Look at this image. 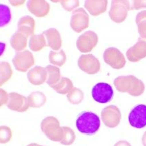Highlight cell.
Wrapping results in <instances>:
<instances>
[{
    "label": "cell",
    "instance_id": "1",
    "mask_svg": "<svg viewBox=\"0 0 146 146\" xmlns=\"http://www.w3.org/2000/svg\"><path fill=\"white\" fill-rule=\"evenodd\" d=\"M76 126L80 133L87 135H93L100 127L99 116L91 111H84L78 116Z\"/></svg>",
    "mask_w": 146,
    "mask_h": 146
},
{
    "label": "cell",
    "instance_id": "3",
    "mask_svg": "<svg viewBox=\"0 0 146 146\" xmlns=\"http://www.w3.org/2000/svg\"><path fill=\"white\" fill-rule=\"evenodd\" d=\"M128 121L134 128H143L146 126V105H137L130 111Z\"/></svg>",
    "mask_w": 146,
    "mask_h": 146
},
{
    "label": "cell",
    "instance_id": "4",
    "mask_svg": "<svg viewBox=\"0 0 146 146\" xmlns=\"http://www.w3.org/2000/svg\"><path fill=\"white\" fill-rule=\"evenodd\" d=\"M1 8V27L7 25L11 19V13L8 6L3 4L0 5Z\"/></svg>",
    "mask_w": 146,
    "mask_h": 146
},
{
    "label": "cell",
    "instance_id": "2",
    "mask_svg": "<svg viewBox=\"0 0 146 146\" xmlns=\"http://www.w3.org/2000/svg\"><path fill=\"white\" fill-rule=\"evenodd\" d=\"M91 95L97 102L104 104L112 100L114 92L112 86L108 83H98L92 88Z\"/></svg>",
    "mask_w": 146,
    "mask_h": 146
}]
</instances>
